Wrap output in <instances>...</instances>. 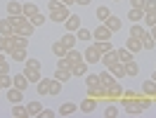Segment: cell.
I'll use <instances>...</instances> for the list:
<instances>
[{"label":"cell","instance_id":"9f6ffc18","mask_svg":"<svg viewBox=\"0 0 156 118\" xmlns=\"http://www.w3.org/2000/svg\"><path fill=\"white\" fill-rule=\"evenodd\" d=\"M59 5H62V2H59V0H50V2H48V12H52V10H57Z\"/></svg>","mask_w":156,"mask_h":118},{"label":"cell","instance_id":"816d5d0a","mask_svg":"<svg viewBox=\"0 0 156 118\" xmlns=\"http://www.w3.org/2000/svg\"><path fill=\"white\" fill-rule=\"evenodd\" d=\"M55 116H57V111H55V109H43L38 118H55Z\"/></svg>","mask_w":156,"mask_h":118},{"label":"cell","instance_id":"8d00e7d4","mask_svg":"<svg viewBox=\"0 0 156 118\" xmlns=\"http://www.w3.org/2000/svg\"><path fill=\"white\" fill-rule=\"evenodd\" d=\"M137 73H140V66H137V61H135V59H133V61H128V64H126V76H133V78H135Z\"/></svg>","mask_w":156,"mask_h":118},{"label":"cell","instance_id":"03108f58","mask_svg":"<svg viewBox=\"0 0 156 118\" xmlns=\"http://www.w3.org/2000/svg\"><path fill=\"white\" fill-rule=\"evenodd\" d=\"M116 2H118V0H116Z\"/></svg>","mask_w":156,"mask_h":118},{"label":"cell","instance_id":"6f0895ef","mask_svg":"<svg viewBox=\"0 0 156 118\" xmlns=\"http://www.w3.org/2000/svg\"><path fill=\"white\" fill-rule=\"evenodd\" d=\"M149 36H151V38H154V43H156V24L151 26V29H149Z\"/></svg>","mask_w":156,"mask_h":118},{"label":"cell","instance_id":"7dc6e473","mask_svg":"<svg viewBox=\"0 0 156 118\" xmlns=\"http://www.w3.org/2000/svg\"><path fill=\"white\" fill-rule=\"evenodd\" d=\"M0 88H2V90L12 88V76H10V73H5V76H0Z\"/></svg>","mask_w":156,"mask_h":118},{"label":"cell","instance_id":"603a6c76","mask_svg":"<svg viewBox=\"0 0 156 118\" xmlns=\"http://www.w3.org/2000/svg\"><path fill=\"white\" fill-rule=\"evenodd\" d=\"M109 14H111V10H109L107 5H99V7H97V12H95V19H97L99 24H104V21L109 19Z\"/></svg>","mask_w":156,"mask_h":118},{"label":"cell","instance_id":"be15d7a7","mask_svg":"<svg viewBox=\"0 0 156 118\" xmlns=\"http://www.w3.org/2000/svg\"><path fill=\"white\" fill-rule=\"evenodd\" d=\"M154 104H156V97H154Z\"/></svg>","mask_w":156,"mask_h":118},{"label":"cell","instance_id":"836d02e7","mask_svg":"<svg viewBox=\"0 0 156 118\" xmlns=\"http://www.w3.org/2000/svg\"><path fill=\"white\" fill-rule=\"evenodd\" d=\"M95 85H102L99 73H85V88H95Z\"/></svg>","mask_w":156,"mask_h":118},{"label":"cell","instance_id":"c3c4849f","mask_svg":"<svg viewBox=\"0 0 156 118\" xmlns=\"http://www.w3.org/2000/svg\"><path fill=\"white\" fill-rule=\"evenodd\" d=\"M156 47V43L151 36H147V38H142V50H154Z\"/></svg>","mask_w":156,"mask_h":118},{"label":"cell","instance_id":"e0dca14e","mask_svg":"<svg viewBox=\"0 0 156 118\" xmlns=\"http://www.w3.org/2000/svg\"><path fill=\"white\" fill-rule=\"evenodd\" d=\"M78 111V106L73 104V102H66V104H62V106L57 109V116H73Z\"/></svg>","mask_w":156,"mask_h":118},{"label":"cell","instance_id":"ac0fdd59","mask_svg":"<svg viewBox=\"0 0 156 118\" xmlns=\"http://www.w3.org/2000/svg\"><path fill=\"white\" fill-rule=\"evenodd\" d=\"M142 95H147V97H151L154 99L156 97V80H144V83H142Z\"/></svg>","mask_w":156,"mask_h":118},{"label":"cell","instance_id":"91938a15","mask_svg":"<svg viewBox=\"0 0 156 118\" xmlns=\"http://www.w3.org/2000/svg\"><path fill=\"white\" fill-rule=\"evenodd\" d=\"M2 47H5V36H0V52H2Z\"/></svg>","mask_w":156,"mask_h":118},{"label":"cell","instance_id":"7402d4cb","mask_svg":"<svg viewBox=\"0 0 156 118\" xmlns=\"http://www.w3.org/2000/svg\"><path fill=\"white\" fill-rule=\"evenodd\" d=\"M38 5H36V2H24V5H21V14H24V17H33V14H38Z\"/></svg>","mask_w":156,"mask_h":118},{"label":"cell","instance_id":"7bdbcfd3","mask_svg":"<svg viewBox=\"0 0 156 118\" xmlns=\"http://www.w3.org/2000/svg\"><path fill=\"white\" fill-rule=\"evenodd\" d=\"M14 47H29V38H26V36H19V33H14Z\"/></svg>","mask_w":156,"mask_h":118},{"label":"cell","instance_id":"d6a6232c","mask_svg":"<svg viewBox=\"0 0 156 118\" xmlns=\"http://www.w3.org/2000/svg\"><path fill=\"white\" fill-rule=\"evenodd\" d=\"M21 5L24 2H19V0H10L7 2V14H21Z\"/></svg>","mask_w":156,"mask_h":118},{"label":"cell","instance_id":"b9f144b4","mask_svg":"<svg viewBox=\"0 0 156 118\" xmlns=\"http://www.w3.org/2000/svg\"><path fill=\"white\" fill-rule=\"evenodd\" d=\"M12 50H14V33H12V36H5V47H2V52L10 54Z\"/></svg>","mask_w":156,"mask_h":118},{"label":"cell","instance_id":"8992f818","mask_svg":"<svg viewBox=\"0 0 156 118\" xmlns=\"http://www.w3.org/2000/svg\"><path fill=\"white\" fill-rule=\"evenodd\" d=\"M78 111H83V113H92V111H97V99H95V97H85L80 104H78Z\"/></svg>","mask_w":156,"mask_h":118},{"label":"cell","instance_id":"7a4b0ae2","mask_svg":"<svg viewBox=\"0 0 156 118\" xmlns=\"http://www.w3.org/2000/svg\"><path fill=\"white\" fill-rule=\"evenodd\" d=\"M121 99H123V104H121V106H123V111H126L128 116H140V113H144L142 106L137 104V99H126V97H121Z\"/></svg>","mask_w":156,"mask_h":118},{"label":"cell","instance_id":"74e56055","mask_svg":"<svg viewBox=\"0 0 156 118\" xmlns=\"http://www.w3.org/2000/svg\"><path fill=\"white\" fill-rule=\"evenodd\" d=\"M29 21H31V24H33V26H36V29H38V26H43V24L48 21V17H45L43 12H38V14H33V17H31Z\"/></svg>","mask_w":156,"mask_h":118},{"label":"cell","instance_id":"f5cc1de1","mask_svg":"<svg viewBox=\"0 0 156 118\" xmlns=\"http://www.w3.org/2000/svg\"><path fill=\"white\" fill-rule=\"evenodd\" d=\"M156 10V0H144V12Z\"/></svg>","mask_w":156,"mask_h":118},{"label":"cell","instance_id":"4dcf8cb0","mask_svg":"<svg viewBox=\"0 0 156 118\" xmlns=\"http://www.w3.org/2000/svg\"><path fill=\"white\" fill-rule=\"evenodd\" d=\"M99 83H102V85H104V88H109V85H111V83H116V78H114V73H111V71H104V73H99Z\"/></svg>","mask_w":156,"mask_h":118},{"label":"cell","instance_id":"d590c367","mask_svg":"<svg viewBox=\"0 0 156 118\" xmlns=\"http://www.w3.org/2000/svg\"><path fill=\"white\" fill-rule=\"evenodd\" d=\"M66 52H69V50L64 47L59 40H57V43H52V54H55V57H66Z\"/></svg>","mask_w":156,"mask_h":118},{"label":"cell","instance_id":"30bf717a","mask_svg":"<svg viewBox=\"0 0 156 118\" xmlns=\"http://www.w3.org/2000/svg\"><path fill=\"white\" fill-rule=\"evenodd\" d=\"M114 52H116V61H121V64H128V61L135 59V54H133L128 47H118V50H114Z\"/></svg>","mask_w":156,"mask_h":118},{"label":"cell","instance_id":"ba28073f","mask_svg":"<svg viewBox=\"0 0 156 118\" xmlns=\"http://www.w3.org/2000/svg\"><path fill=\"white\" fill-rule=\"evenodd\" d=\"M5 97L10 99L12 104H19L21 99H24V90H19V88H14V85H12V88L5 90Z\"/></svg>","mask_w":156,"mask_h":118},{"label":"cell","instance_id":"83f0119b","mask_svg":"<svg viewBox=\"0 0 156 118\" xmlns=\"http://www.w3.org/2000/svg\"><path fill=\"white\" fill-rule=\"evenodd\" d=\"M50 83H52V78H40L38 83H36L38 95H50Z\"/></svg>","mask_w":156,"mask_h":118},{"label":"cell","instance_id":"6da1fadb","mask_svg":"<svg viewBox=\"0 0 156 118\" xmlns=\"http://www.w3.org/2000/svg\"><path fill=\"white\" fill-rule=\"evenodd\" d=\"M69 14H71V12H69V7H66V5H64V2H62V5H59L57 10L48 12V19H50V21H55V24H64Z\"/></svg>","mask_w":156,"mask_h":118},{"label":"cell","instance_id":"ee69618b","mask_svg":"<svg viewBox=\"0 0 156 118\" xmlns=\"http://www.w3.org/2000/svg\"><path fill=\"white\" fill-rule=\"evenodd\" d=\"M95 45H97V50H99V52H111V50H114L111 40H99V43H95Z\"/></svg>","mask_w":156,"mask_h":118},{"label":"cell","instance_id":"277c9868","mask_svg":"<svg viewBox=\"0 0 156 118\" xmlns=\"http://www.w3.org/2000/svg\"><path fill=\"white\" fill-rule=\"evenodd\" d=\"M83 59H85L88 64H97L99 59H102V52L97 50V45H95V43H92V45H90V47L83 52Z\"/></svg>","mask_w":156,"mask_h":118},{"label":"cell","instance_id":"e7e4bbea","mask_svg":"<svg viewBox=\"0 0 156 118\" xmlns=\"http://www.w3.org/2000/svg\"><path fill=\"white\" fill-rule=\"evenodd\" d=\"M0 92H2V88H0Z\"/></svg>","mask_w":156,"mask_h":118},{"label":"cell","instance_id":"11a10c76","mask_svg":"<svg viewBox=\"0 0 156 118\" xmlns=\"http://www.w3.org/2000/svg\"><path fill=\"white\" fill-rule=\"evenodd\" d=\"M5 73H10V64H7V59L0 64V76H5Z\"/></svg>","mask_w":156,"mask_h":118},{"label":"cell","instance_id":"681fc988","mask_svg":"<svg viewBox=\"0 0 156 118\" xmlns=\"http://www.w3.org/2000/svg\"><path fill=\"white\" fill-rule=\"evenodd\" d=\"M24 66H29V69H43L40 59H26V61H24Z\"/></svg>","mask_w":156,"mask_h":118},{"label":"cell","instance_id":"d4e9b609","mask_svg":"<svg viewBox=\"0 0 156 118\" xmlns=\"http://www.w3.org/2000/svg\"><path fill=\"white\" fill-rule=\"evenodd\" d=\"M33 31H36V26H33L31 21H26V24H21L19 29H14V33H19V36H26V38H29V36H33Z\"/></svg>","mask_w":156,"mask_h":118},{"label":"cell","instance_id":"4fadbf2b","mask_svg":"<svg viewBox=\"0 0 156 118\" xmlns=\"http://www.w3.org/2000/svg\"><path fill=\"white\" fill-rule=\"evenodd\" d=\"M14 33V24L10 21V17H0V36H12Z\"/></svg>","mask_w":156,"mask_h":118},{"label":"cell","instance_id":"9c48e42d","mask_svg":"<svg viewBox=\"0 0 156 118\" xmlns=\"http://www.w3.org/2000/svg\"><path fill=\"white\" fill-rule=\"evenodd\" d=\"M64 29L71 31V33H76V31L80 29V17H78V14H69L66 21H64Z\"/></svg>","mask_w":156,"mask_h":118},{"label":"cell","instance_id":"ffe728a7","mask_svg":"<svg viewBox=\"0 0 156 118\" xmlns=\"http://www.w3.org/2000/svg\"><path fill=\"white\" fill-rule=\"evenodd\" d=\"M126 47L130 50L133 54H137V52H142V40H140V38H133V36H130V38L126 40Z\"/></svg>","mask_w":156,"mask_h":118},{"label":"cell","instance_id":"e575fe53","mask_svg":"<svg viewBox=\"0 0 156 118\" xmlns=\"http://www.w3.org/2000/svg\"><path fill=\"white\" fill-rule=\"evenodd\" d=\"M137 104L142 106V111H149V109H151V104H154V99L147 97V95H140V97H137Z\"/></svg>","mask_w":156,"mask_h":118},{"label":"cell","instance_id":"5b68a950","mask_svg":"<svg viewBox=\"0 0 156 118\" xmlns=\"http://www.w3.org/2000/svg\"><path fill=\"white\" fill-rule=\"evenodd\" d=\"M123 90H126V88H123V85H121V83L116 80V83H111V85L107 88V97L111 99V102H116V99L123 97Z\"/></svg>","mask_w":156,"mask_h":118},{"label":"cell","instance_id":"f907efd6","mask_svg":"<svg viewBox=\"0 0 156 118\" xmlns=\"http://www.w3.org/2000/svg\"><path fill=\"white\" fill-rule=\"evenodd\" d=\"M140 95H142V90H140V92H135V90H123V97L126 99H137Z\"/></svg>","mask_w":156,"mask_h":118},{"label":"cell","instance_id":"1f68e13d","mask_svg":"<svg viewBox=\"0 0 156 118\" xmlns=\"http://www.w3.org/2000/svg\"><path fill=\"white\" fill-rule=\"evenodd\" d=\"M142 24H144L147 29H151L156 24V10H149V12H144V19H142Z\"/></svg>","mask_w":156,"mask_h":118},{"label":"cell","instance_id":"f1b7e54d","mask_svg":"<svg viewBox=\"0 0 156 118\" xmlns=\"http://www.w3.org/2000/svg\"><path fill=\"white\" fill-rule=\"evenodd\" d=\"M114 61H116V52H114V50H111V52H102V59H99V64H104V66L109 69Z\"/></svg>","mask_w":156,"mask_h":118},{"label":"cell","instance_id":"8fae6325","mask_svg":"<svg viewBox=\"0 0 156 118\" xmlns=\"http://www.w3.org/2000/svg\"><path fill=\"white\" fill-rule=\"evenodd\" d=\"M104 26H107V29L111 31V33H118V31L123 29V21L118 19V17H114V14H109V19L104 21Z\"/></svg>","mask_w":156,"mask_h":118},{"label":"cell","instance_id":"ab89813d","mask_svg":"<svg viewBox=\"0 0 156 118\" xmlns=\"http://www.w3.org/2000/svg\"><path fill=\"white\" fill-rule=\"evenodd\" d=\"M102 116H104V118H114V116H118V106L111 102V104H109V106L102 111Z\"/></svg>","mask_w":156,"mask_h":118},{"label":"cell","instance_id":"9a60e30c","mask_svg":"<svg viewBox=\"0 0 156 118\" xmlns=\"http://www.w3.org/2000/svg\"><path fill=\"white\" fill-rule=\"evenodd\" d=\"M109 71L114 73V78H116V80L126 78V64H121V61H114V64L109 66Z\"/></svg>","mask_w":156,"mask_h":118},{"label":"cell","instance_id":"680465c9","mask_svg":"<svg viewBox=\"0 0 156 118\" xmlns=\"http://www.w3.org/2000/svg\"><path fill=\"white\" fill-rule=\"evenodd\" d=\"M78 5H83V7H85V5H90V2H92V0H76Z\"/></svg>","mask_w":156,"mask_h":118},{"label":"cell","instance_id":"60d3db41","mask_svg":"<svg viewBox=\"0 0 156 118\" xmlns=\"http://www.w3.org/2000/svg\"><path fill=\"white\" fill-rule=\"evenodd\" d=\"M66 57L71 59L73 64H76V61H83V52H78L76 47H71V50H69V52H66Z\"/></svg>","mask_w":156,"mask_h":118},{"label":"cell","instance_id":"db71d44e","mask_svg":"<svg viewBox=\"0 0 156 118\" xmlns=\"http://www.w3.org/2000/svg\"><path fill=\"white\" fill-rule=\"evenodd\" d=\"M130 7H137V10H144V0H130Z\"/></svg>","mask_w":156,"mask_h":118},{"label":"cell","instance_id":"94428289","mask_svg":"<svg viewBox=\"0 0 156 118\" xmlns=\"http://www.w3.org/2000/svg\"><path fill=\"white\" fill-rule=\"evenodd\" d=\"M2 61H5V52H0V64H2Z\"/></svg>","mask_w":156,"mask_h":118},{"label":"cell","instance_id":"f546056e","mask_svg":"<svg viewBox=\"0 0 156 118\" xmlns=\"http://www.w3.org/2000/svg\"><path fill=\"white\" fill-rule=\"evenodd\" d=\"M55 78L62 80V83H66L69 78H73V73H71V69H59V66H57V71H55Z\"/></svg>","mask_w":156,"mask_h":118},{"label":"cell","instance_id":"f6af8a7d","mask_svg":"<svg viewBox=\"0 0 156 118\" xmlns=\"http://www.w3.org/2000/svg\"><path fill=\"white\" fill-rule=\"evenodd\" d=\"M62 92V80L52 78V83H50V95H59Z\"/></svg>","mask_w":156,"mask_h":118},{"label":"cell","instance_id":"bcb514c9","mask_svg":"<svg viewBox=\"0 0 156 118\" xmlns=\"http://www.w3.org/2000/svg\"><path fill=\"white\" fill-rule=\"evenodd\" d=\"M57 66H59V69H71L73 61H71L69 57H57Z\"/></svg>","mask_w":156,"mask_h":118},{"label":"cell","instance_id":"44dd1931","mask_svg":"<svg viewBox=\"0 0 156 118\" xmlns=\"http://www.w3.org/2000/svg\"><path fill=\"white\" fill-rule=\"evenodd\" d=\"M10 57L14 59V61H19V64H24L26 59H29V54H26V47H14L10 52Z\"/></svg>","mask_w":156,"mask_h":118},{"label":"cell","instance_id":"484cf974","mask_svg":"<svg viewBox=\"0 0 156 118\" xmlns=\"http://www.w3.org/2000/svg\"><path fill=\"white\" fill-rule=\"evenodd\" d=\"M12 116L14 118H29V113H26V106H24V104H12V111H10Z\"/></svg>","mask_w":156,"mask_h":118},{"label":"cell","instance_id":"3957f363","mask_svg":"<svg viewBox=\"0 0 156 118\" xmlns=\"http://www.w3.org/2000/svg\"><path fill=\"white\" fill-rule=\"evenodd\" d=\"M111 36H114V33H111L104 24H97L95 31H92V40H95V43H99V40H111Z\"/></svg>","mask_w":156,"mask_h":118},{"label":"cell","instance_id":"7c38bea8","mask_svg":"<svg viewBox=\"0 0 156 118\" xmlns=\"http://www.w3.org/2000/svg\"><path fill=\"white\" fill-rule=\"evenodd\" d=\"M88 66H90V64L85 61V59H83V61H76V64L71 66V73H73L76 78H83V76L88 73Z\"/></svg>","mask_w":156,"mask_h":118},{"label":"cell","instance_id":"f35d334b","mask_svg":"<svg viewBox=\"0 0 156 118\" xmlns=\"http://www.w3.org/2000/svg\"><path fill=\"white\" fill-rule=\"evenodd\" d=\"M76 38H78V40H85V43H88V40H92V31H88V29H83V26H80V29L76 31Z\"/></svg>","mask_w":156,"mask_h":118},{"label":"cell","instance_id":"cb8c5ba5","mask_svg":"<svg viewBox=\"0 0 156 118\" xmlns=\"http://www.w3.org/2000/svg\"><path fill=\"white\" fill-rule=\"evenodd\" d=\"M128 19H130V24H137V21H142V19H144V10L130 7V12H128Z\"/></svg>","mask_w":156,"mask_h":118},{"label":"cell","instance_id":"6125c7cd","mask_svg":"<svg viewBox=\"0 0 156 118\" xmlns=\"http://www.w3.org/2000/svg\"><path fill=\"white\" fill-rule=\"evenodd\" d=\"M151 80H156V71H154V73H151Z\"/></svg>","mask_w":156,"mask_h":118},{"label":"cell","instance_id":"2e32d148","mask_svg":"<svg viewBox=\"0 0 156 118\" xmlns=\"http://www.w3.org/2000/svg\"><path fill=\"white\" fill-rule=\"evenodd\" d=\"M12 85H14V88H19V90H26V88H29V78L24 76V71L12 76Z\"/></svg>","mask_w":156,"mask_h":118},{"label":"cell","instance_id":"4316f807","mask_svg":"<svg viewBox=\"0 0 156 118\" xmlns=\"http://www.w3.org/2000/svg\"><path fill=\"white\" fill-rule=\"evenodd\" d=\"M40 111H43L40 102H29V104H26V113H29V116L38 118V116H40Z\"/></svg>","mask_w":156,"mask_h":118},{"label":"cell","instance_id":"d6986e66","mask_svg":"<svg viewBox=\"0 0 156 118\" xmlns=\"http://www.w3.org/2000/svg\"><path fill=\"white\" fill-rule=\"evenodd\" d=\"M40 71H43V69H29V66H24V76L29 78V83H38V80L43 78Z\"/></svg>","mask_w":156,"mask_h":118},{"label":"cell","instance_id":"5bb4252c","mask_svg":"<svg viewBox=\"0 0 156 118\" xmlns=\"http://www.w3.org/2000/svg\"><path fill=\"white\" fill-rule=\"evenodd\" d=\"M59 43L64 45L66 50H71V47H76V43H78V38H76V33H71V31H66L62 38H59Z\"/></svg>","mask_w":156,"mask_h":118},{"label":"cell","instance_id":"52a82bcc","mask_svg":"<svg viewBox=\"0 0 156 118\" xmlns=\"http://www.w3.org/2000/svg\"><path fill=\"white\" fill-rule=\"evenodd\" d=\"M130 36L142 40V38H147V36H149V29H147L142 21H137V24H133V26H130Z\"/></svg>","mask_w":156,"mask_h":118}]
</instances>
